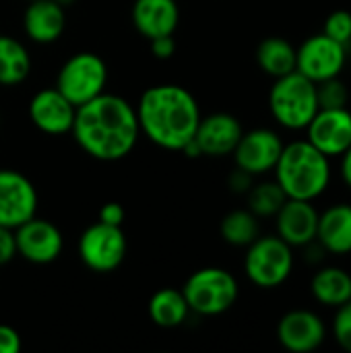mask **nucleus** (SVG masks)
I'll list each match as a JSON object with an SVG mask.
<instances>
[{
    "mask_svg": "<svg viewBox=\"0 0 351 353\" xmlns=\"http://www.w3.org/2000/svg\"><path fill=\"white\" fill-rule=\"evenodd\" d=\"M74 143L97 161H120L141 139L134 105L114 93H101L77 108L70 128Z\"/></svg>",
    "mask_w": 351,
    "mask_h": 353,
    "instance_id": "nucleus-1",
    "label": "nucleus"
},
{
    "mask_svg": "<svg viewBox=\"0 0 351 353\" xmlns=\"http://www.w3.org/2000/svg\"><path fill=\"white\" fill-rule=\"evenodd\" d=\"M141 134L166 151H182L197 132L201 105L182 85L163 83L143 91L134 105Z\"/></svg>",
    "mask_w": 351,
    "mask_h": 353,
    "instance_id": "nucleus-2",
    "label": "nucleus"
},
{
    "mask_svg": "<svg viewBox=\"0 0 351 353\" xmlns=\"http://www.w3.org/2000/svg\"><path fill=\"white\" fill-rule=\"evenodd\" d=\"M273 172L275 182L288 199L314 201L329 188L331 182L329 157L306 139L283 145Z\"/></svg>",
    "mask_w": 351,
    "mask_h": 353,
    "instance_id": "nucleus-3",
    "label": "nucleus"
},
{
    "mask_svg": "<svg viewBox=\"0 0 351 353\" xmlns=\"http://www.w3.org/2000/svg\"><path fill=\"white\" fill-rule=\"evenodd\" d=\"M269 110L279 126L288 130H306L319 112L317 83L298 70L275 79L269 91Z\"/></svg>",
    "mask_w": 351,
    "mask_h": 353,
    "instance_id": "nucleus-4",
    "label": "nucleus"
},
{
    "mask_svg": "<svg viewBox=\"0 0 351 353\" xmlns=\"http://www.w3.org/2000/svg\"><path fill=\"white\" fill-rule=\"evenodd\" d=\"M188 308L197 316H219L234 308L240 296L238 279L221 267H203L182 285Z\"/></svg>",
    "mask_w": 351,
    "mask_h": 353,
    "instance_id": "nucleus-5",
    "label": "nucleus"
},
{
    "mask_svg": "<svg viewBox=\"0 0 351 353\" xmlns=\"http://www.w3.org/2000/svg\"><path fill=\"white\" fill-rule=\"evenodd\" d=\"M294 271V248L275 236H259L244 254V273L261 290L283 285Z\"/></svg>",
    "mask_w": 351,
    "mask_h": 353,
    "instance_id": "nucleus-6",
    "label": "nucleus"
},
{
    "mask_svg": "<svg viewBox=\"0 0 351 353\" xmlns=\"http://www.w3.org/2000/svg\"><path fill=\"white\" fill-rule=\"evenodd\" d=\"M108 85L106 60L95 52L72 54L56 74V89L72 103L83 105L101 95Z\"/></svg>",
    "mask_w": 351,
    "mask_h": 353,
    "instance_id": "nucleus-7",
    "label": "nucleus"
},
{
    "mask_svg": "<svg viewBox=\"0 0 351 353\" xmlns=\"http://www.w3.org/2000/svg\"><path fill=\"white\" fill-rule=\"evenodd\" d=\"M128 242L118 225L95 221L79 236L77 252L81 263L93 273H112L126 259Z\"/></svg>",
    "mask_w": 351,
    "mask_h": 353,
    "instance_id": "nucleus-8",
    "label": "nucleus"
},
{
    "mask_svg": "<svg viewBox=\"0 0 351 353\" xmlns=\"http://www.w3.org/2000/svg\"><path fill=\"white\" fill-rule=\"evenodd\" d=\"M348 62V46L325 33L310 35L296 48V70L312 83H323L341 74Z\"/></svg>",
    "mask_w": 351,
    "mask_h": 353,
    "instance_id": "nucleus-9",
    "label": "nucleus"
},
{
    "mask_svg": "<svg viewBox=\"0 0 351 353\" xmlns=\"http://www.w3.org/2000/svg\"><path fill=\"white\" fill-rule=\"evenodd\" d=\"M39 196L33 182L19 170L0 168V225L17 230L37 215Z\"/></svg>",
    "mask_w": 351,
    "mask_h": 353,
    "instance_id": "nucleus-10",
    "label": "nucleus"
},
{
    "mask_svg": "<svg viewBox=\"0 0 351 353\" xmlns=\"http://www.w3.org/2000/svg\"><path fill=\"white\" fill-rule=\"evenodd\" d=\"M17 254L31 265H50L64 250L62 232L48 219L31 217L14 230Z\"/></svg>",
    "mask_w": 351,
    "mask_h": 353,
    "instance_id": "nucleus-11",
    "label": "nucleus"
},
{
    "mask_svg": "<svg viewBox=\"0 0 351 353\" xmlns=\"http://www.w3.org/2000/svg\"><path fill=\"white\" fill-rule=\"evenodd\" d=\"M281 151H283V141L275 130L252 128L248 132H242L232 155H234L236 168L257 178V176L273 172Z\"/></svg>",
    "mask_w": 351,
    "mask_h": 353,
    "instance_id": "nucleus-12",
    "label": "nucleus"
},
{
    "mask_svg": "<svg viewBox=\"0 0 351 353\" xmlns=\"http://www.w3.org/2000/svg\"><path fill=\"white\" fill-rule=\"evenodd\" d=\"M27 114L31 124L50 137L68 134L74 122L77 105H72L56 87L39 89L27 105Z\"/></svg>",
    "mask_w": 351,
    "mask_h": 353,
    "instance_id": "nucleus-13",
    "label": "nucleus"
},
{
    "mask_svg": "<svg viewBox=\"0 0 351 353\" xmlns=\"http://www.w3.org/2000/svg\"><path fill=\"white\" fill-rule=\"evenodd\" d=\"M327 339L325 321L312 310H290L277 323V341L292 353L317 352Z\"/></svg>",
    "mask_w": 351,
    "mask_h": 353,
    "instance_id": "nucleus-14",
    "label": "nucleus"
},
{
    "mask_svg": "<svg viewBox=\"0 0 351 353\" xmlns=\"http://www.w3.org/2000/svg\"><path fill=\"white\" fill-rule=\"evenodd\" d=\"M306 141L329 159L341 157L351 147V112L348 108L319 110L306 126Z\"/></svg>",
    "mask_w": 351,
    "mask_h": 353,
    "instance_id": "nucleus-15",
    "label": "nucleus"
},
{
    "mask_svg": "<svg viewBox=\"0 0 351 353\" xmlns=\"http://www.w3.org/2000/svg\"><path fill=\"white\" fill-rule=\"evenodd\" d=\"M244 128L240 120L228 112H215L201 116L194 132V143L205 157H225L236 149Z\"/></svg>",
    "mask_w": 351,
    "mask_h": 353,
    "instance_id": "nucleus-16",
    "label": "nucleus"
},
{
    "mask_svg": "<svg viewBox=\"0 0 351 353\" xmlns=\"http://www.w3.org/2000/svg\"><path fill=\"white\" fill-rule=\"evenodd\" d=\"M277 236L292 248H302L317 240L319 211L312 201L288 199L275 215Z\"/></svg>",
    "mask_w": 351,
    "mask_h": 353,
    "instance_id": "nucleus-17",
    "label": "nucleus"
},
{
    "mask_svg": "<svg viewBox=\"0 0 351 353\" xmlns=\"http://www.w3.org/2000/svg\"><path fill=\"white\" fill-rule=\"evenodd\" d=\"M66 29V8L56 0H29L23 12L25 35L39 46H50L62 37Z\"/></svg>",
    "mask_w": 351,
    "mask_h": 353,
    "instance_id": "nucleus-18",
    "label": "nucleus"
},
{
    "mask_svg": "<svg viewBox=\"0 0 351 353\" xmlns=\"http://www.w3.org/2000/svg\"><path fill=\"white\" fill-rule=\"evenodd\" d=\"M130 17L145 39L174 35L180 23V6L176 0H134Z\"/></svg>",
    "mask_w": 351,
    "mask_h": 353,
    "instance_id": "nucleus-19",
    "label": "nucleus"
},
{
    "mask_svg": "<svg viewBox=\"0 0 351 353\" xmlns=\"http://www.w3.org/2000/svg\"><path fill=\"white\" fill-rule=\"evenodd\" d=\"M317 240L329 254H351V205L337 203L319 213Z\"/></svg>",
    "mask_w": 351,
    "mask_h": 353,
    "instance_id": "nucleus-20",
    "label": "nucleus"
},
{
    "mask_svg": "<svg viewBox=\"0 0 351 353\" xmlns=\"http://www.w3.org/2000/svg\"><path fill=\"white\" fill-rule=\"evenodd\" d=\"M149 319L153 325L161 329H178L182 327L188 316L192 314L182 290L176 288H161L157 290L147 304Z\"/></svg>",
    "mask_w": 351,
    "mask_h": 353,
    "instance_id": "nucleus-21",
    "label": "nucleus"
},
{
    "mask_svg": "<svg viewBox=\"0 0 351 353\" xmlns=\"http://www.w3.org/2000/svg\"><path fill=\"white\" fill-rule=\"evenodd\" d=\"M310 292L319 304L339 308L351 300V275L341 267H321L312 275Z\"/></svg>",
    "mask_w": 351,
    "mask_h": 353,
    "instance_id": "nucleus-22",
    "label": "nucleus"
},
{
    "mask_svg": "<svg viewBox=\"0 0 351 353\" xmlns=\"http://www.w3.org/2000/svg\"><path fill=\"white\" fill-rule=\"evenodd\" d=\"M257 64L271 79L285 77L296 70V48L285 37H265L257 48Z\"/></svg>",
    "mask_w": 351,
    "mask_h": 353,
    "instance_id": "nucleus-23",
    "label": "nucleus"
},
{
    "mask_svg": "<svg viewBox=\"0 0 351 353\" xmlns=\"http://www.w3.org/2000/svg\"><path fill=\"white\" fill-rule=\"evenodd\" d=\"M31 54L23 41L12 35H0V85H21L31 72Z\"/></svg>",
    "mask_w": 351,
    "mask_h": 353,
    "instance_id": "nucleus-24",
    "label": "nucleus"
},
{
    "mask_svg": "<svg viewBox=\"0 0 351 353\" xmlns=\"http://www.w3.org/2000/svg\"><path fill=\"white\" fill-rule=\"evenodd\" d=\"M219 234L225 244L246 248L261 236V223L250 209H234L223 215L219 223Z\"/></svg>",
    "mask_w": 351,
    "mask_h": 353,
    "instance_id": "nucleus-25",
    "label": "nucleus"
},
{
    "mask_svg": "<svg viewBox=\"0 0 351 353\" xmlns=\"http://www.w3.org/2000/svg\"><path fill=\"white\" fill-rule=\"evenodd\" d=\"M246 201H248V209L259 219H267L277 215V211L283 207L288 196L275 180H267V182L252 184L250 190L246 192Z\"/></svg>",
    "mask_w": 351,
    "mask_h": 353,
    "instance_id": "nucleus-26",
    "label": "nucleus"
},
{
    "mask_svg": "<svg viewBox=\"0 0 351 353\" xmlns=\"http://www.w3.org/2000/svg\"><path fill=\"white\" fill-rule=\"evenodd\" d=\"M317 99H319V110H335V108H345L350 101V91L339 77L317 83Z\"/></svg>",
    "mask_w": 351,
    "mask_h": 353,
    "instance_id": "nucleus-27",
    "label": "nucleus"
},
{
    "mask_svg": "<svg viewBox=\"0 0 351 353\" xmlns=\"http://www.w3.org/2000/svg\"><path fill=\"white\" fill-rule=\"evenodd\" d=\"M323 33L331 39L350 46L351 43V12L350 10H333L323 25Z\"/></svg>",
    "mask_w": 351,
    "mask_h": 353,
    "instance_id": "nucleus-28",
    "label": "nucleus"
},
{
    "mask_svg": "<svg viewBox=\"0 0 351 353\" xmlns=\"http://www.w3.org/2000/svg\"><path fill=\"white\" fill-rule=\"evenodd\" d=\"M335 319H333V337L341 350L351 353V300L348 304L335 308Z\"/></svg>",
    "mask_w": 351,
    "mask_h": 353,
    "instance_id": "nucleus-29",
    "label": "nucleus"
},
{
    "mask_svg": "<svg viewBox=\"0 0 351 353\" xmlns=\"http://www.w3.org/2000/svg\"><path fill=\"white\" fill-rule=\"evenodd\" d=\"M17 254V238H14V230L12 228H4L0 225V267L8 265L10 261H14Z\"/></svg>",
    "mask_w": 351,
    "mask_h": 353,
    "instance_id": "nucleus-30",
    "label": "nucleus"
},
{
    "mask_svg": "<svg viewBox=\"0 0 351 353\" xmlns=\"http://www.w3.org/2000/svg\"><path fill=\"white\" fill-rule=\"evenodd\" d=\"M149 48H151V54L157 60H170L176 54V48L178 46H176L174 35H159V37L149 39Z\"/></svg>",
    "mask_w": 351,
    "mask_h": 353,
    "instance_id": "nucleus-31",
    "label": "nucleus"
},
{
    "mask_svg": "<svg viewBox=\"0 0 351 353\" xmlns=\"http://www.w3.org/2000/svg\"><path fill=\"white\" fill-rule=\"evenodd\" d=\"M124 219H126V211H124V207H122L120 203H116V201L106 203V205L99 209V215H97V221L108 223V225H118V228H122Z\"/></svg>",
    "mask_w": 351,
    "mask_h": 353,
    "instance_id": "nucleus-32",
    "label": "nucleus"
},
{
    "mask_svg": "<svg viewBox=\"0 0 351 353\" xmlns=\"http://www.w3.org/2000/svg\"><path fill=\"white\" fill-rule=\"evenodd\" d=\"M23 347L21 335L10 325H0V353H19Z\"/></svg>",
    "mask_w": 351,
    "mask_h": 353,
    "instance_id": "nucleus-33",
    "label": "nucleus"
},
{
    "mask_svg": "<svg viewBox=\"0 0 351 353\" xmlns=\"http://www.w3.org/2000/svg\"><path fill=\"white\" fill-rule=\"evenodd\" d=\"M228 184H230L232 192H236V194H246V192L250 190V186L254 184V176L248 174V172H244V170H240V168H236V170L232 172V176L228 178Z\"/></svg>",
    "mask_w": 351,
    "mask_h": 353,
    "instance_id": "nucleus-34",
    "label": "nucleus"
},
{
    "mask_svg": "<svg viewBox=\"0 0 351 353\" xmlns=\"http://www.w3.org/2000/svg\"><path fill=\"white\" fill-rule=\"evenodd\" d=\"M302 248H304V261H306V263H312V265H321V263L325 261V256L329 254V252L321 246L319 240H312L310 244H306V246H302Z\"/></svg>",
    "mask_w": 351,
    "mask_h": 353,
    "instance_id": "nucleus-35",
    "label": "nucleus"
},
{
    "mask_svg": "<svg viewBox=\"0 0 351 353\" xmlns=\"http://www.w3.org/2000/svg\"><path fill=\"white\" fill-rule=\"evenodd\" d=\"M341 176H343V182L351 188V147L341 155Z\"/></svg>",
    "mask_w": 351,
    "mask_h": 353,
    "instance_id": "nucleus-36",
    "label": "nucleus"
},
{
    "mask_svg": "<svg viewBox=\"0 0 351 353\" xmlns=\"http://www.w3.org/2000/svg\"><path fill=\"white\" fill-rule=\"evenodd\" d=\"M56 2H58L60 6H64V8H68V6H72V4H74L77 0H56Z\"/></svg>",
    "mask_w": 351,
    "mask_h": 353,
    "instance_id": "nucleus-37",
    "label": "nucleus"
},
{
    "mask_svg": "<svg viewBox=\"0 0 351 353\" xmlns=\"http://www.w3.org/2000/svg\"><path fill=\"white\" fill-rule=\"evenodd\" d=\"M0 124H2V116H0Z\"/></svg>",
    "mask_w": 351,
    "mask_h": 353,
    "instance_id": "nucleus-38",
    "label": "nucleus"
},
{
    "mask_svg": "<svg viewBox=\"0 0 351 353\" xmlns=\"http://www.w3.org/2000/svg\"><path fill=\"white\" fill-rule=\"evenodd\" d=\"M27 2H29V0H27Z\"/></svg>",
    "mask_w": 351,
    "mask_h": 353,
    "instance_id": "nucleus-39",
    "label": "nucleus"
}]
</instances>
